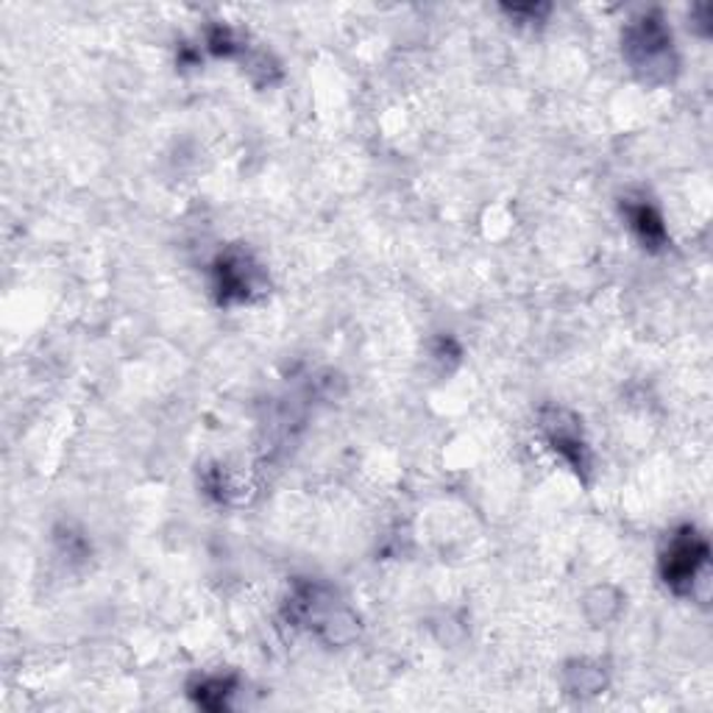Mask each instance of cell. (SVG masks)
<instances>
[{"mask_svg": "<svg viewBox=\"0 0 713 713\" xmlns=\"http://www.w3.org/2000/svg\"><path fill=\"white\" fill-rule=\"evenodd\" d=\"M624 53L629 65L644 72L646 81H666L674 67L672 33L661 17L646 14L635 20L624 33Z\"/></svg>", "mask_w": 713, "mask_h": 713, "instance_id": "cell-1", "label": "cell"}, {"mask_svg": "<svg viewBox=\"0 0 713 713\" xmlns=\"http://www.w3.org/2000/svg\"><path fill=\"white\" fill-rule=\"evenodd\" d=\"M707 566V544L694 527H683L677 535H672L668 549L663 551L661 572L663 583L674 594H691L694 583Z\"/></svg>", "mask_w": 713, "mask_h": 713, "instance_id": "cell-2", "label": "cell"}, {"mask_svg": "<svg viewBox=\"0 0 713 713\" xmlns=\"http://www.w3.org/2000/svg\"><path fill=\"white\" fill-rule=\"evenodd\" d=\"M217 290H221V301H245L254 290L256 267L245 254H226L221 256L215 267Z\"/></svg>", "mask_w": 713, "mask_h": 713, "instance_id": "cell-3", "label": "cell"}, {"mask_svg": "<svg viewBox=\"0 0 713 713\" xmlns=\"http://www.w3.org/2000/svg\"><path fill=\"white\" fill-rule=\"evenodd\" d=\"M546 434H549V443L555 446V451H560L563 460L572 462L577 471L585 468V443L579 438V427L574 418H568L563 410H551V421H544Z\"/></svg>", "mask_w": 713, "mask_h": 713, "instance_id": "cell-4", "label": "cell"}, {"mask_svg": "<svg viewBox=\"0 0 713 713\" xmlns=\"http://www.w3.org/2000/svg\"><path fill=\"white\" fill-rule=\"evenodd\" d=\"M624 209H627V221L629 226H633V232L641 237V243L649 245V248L663 245V240H666V228H663V221L655 212V206L641 201V204H627Z\"/></svg>", "mask_w": 713, "mask_h": 713, "instance_id": "cell-5", "label": "cell"}, {"mask_svg": "<svg viewBox=\"0 0 713 713\" xmlns=\"http://www.w3.org/2000/svg\"><path fill=\"white\" fill-rule=\"evenodd\" d=\"M232 694V680H223V677H206L204 683L198 685V702L204 707H212V711H217V707L226 705V696Z\"/></svg>", "mask_w": 713, "mask_h": 713, "instance_id": "cell-6", "label": "cell"}]
</instances>
